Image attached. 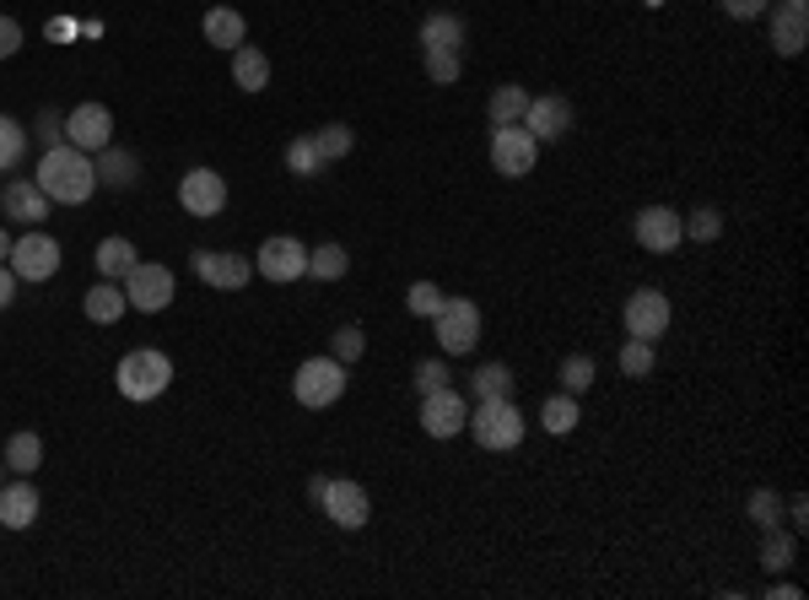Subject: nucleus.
<instances>
[{"instance_id": "obj_1", "label": "nucleus", "mask_w": 809, "mask_h": 600, "mask_svg": "<svg viewBox=\"0 0 809 600\" xmlns=\"http://www.w3.org/2000/svg\"><path fill=\"white\" fill-rule=\"evenodd\" d=\"M39 190L49 201H60V206H81L92 190H98V169H92V157L76 152L71 141H60V146H49L39 163Z\"/></svg>"}, {"instance_id": "obj_2", "label": "nucleus", "mask_w": 809, "mask_h": 600, "mask_svg": "<svg viewBox=\"0 0 809 600\" xmlns=\"http://www.w3.org/2000/svg\"><path fill=\"white\" fill-rule=\"evenodd\" d=\"M114 379H120L124 400L146 406V400H157L162 389L173 385V363H167V352H157V346H141V352H130V357H124Z\"/></svg>"}, {"instance_id": "obj_3", "label": "nucleus", "mask_w": 809, "mask_h": 600, "mask_svg": "<svg viewBox=\"0 0 809 600\" xmlns=\"http://www.w3.org/2000/svg\"><path fill=\"white\" fill-rule=\"evenodd\" d=\"M297 400L308 406V411H324V406H335L340 395H346V363L340 357H308L303 368H297Z\"/></svg>"}, {"instance_id": "obj_4", "label": "nucleus", "mask_w": 809, "mask_h": 600, "mask_svg": "<svg viewBox=\"0 0 809 600\" xmlns=\"http://www.w3.org/2000/svg\"><path fill=\"white\" fill-rule=\"evenodd\" d=\"M173 271L167 265H152V260H135L130 271H124V298L130 308H141V314H162L167 303H173Z\"/></svg>"}, {"instance_id": "obj_5", "label": "nucleus", "mask_w": 809, "mask_h": 600, "mask_svg": "<svg viewBox=\"0 0 809 600\" xmlns=\"http://www.w3.org/2000/svg\"><path fill=\"white\" fill-rule=\"evenodd\" d=\"M519 438H524V411L508 395L475 406V444L481 449H519Z\"/></svg>"}, {"instance_id": "obj_6", "label": "nucleus", "mask_w": 809, "mask_h": 600, "mask_svg": "<svg viewBox=\"0 0 809 600\" xmlns=\"http://www.w3.org/2000/svg\"><path fill=\"white\" fill-rule=\"evenodd\" d=\"M438 346L443 352H475V342H481V308H475V298H443V308H438Z\"/></svg>"}, {"instance_id": "obj_7", "label": "nucleus", "mask_w": 809, "mask_h": 600, "mask_svg": "<svg viewBox=\"0 0 809 600\" xmlns=\"http://www.w3.org/2000/svg\"><path fill=\"white\" fill-rule=\"evenodd\" d=\"M534 157H540V141L524 125H496V135H491V169L502 173V179L534 173Z\"/></svg>"}, {"instance_id": "obj_8", "label": "nucleus", "mask_w": 809, "mask_h": 600, "mask_svg": "<svg viewBox=\"0 0 809 600\" xmlns=\"http://www.w3.org/2000/svg\"><path fill=\"white\" fill-rule=\"evenodd\" d=\"M65 141L86 152V157H98L103 146H114V114L103 109V103H81L65 114Z\"/></svg>"}, {"instance_id": "obj_9", "label": "nucleus", "mask_w": 809, "mask_h": 600, "mask_svg": "<svg viewBox=\"0 0 809 600\" xmlns=\"http://www.w3.org/2000/svg\"><path fill=\"white\" fill-rule=\"evenodd\" d=\"M11 271H17V282H49L54 271H60V244L49 238V233H22L17 244H11Z\"/></svg>"}, {"instance_id": "obj_10", "label": "nucleus", "mask_w": 809, "mask_h": 600, "mask_svg": "<svg viewBox=\"0 0 809 600\" xmlns=\"http://www.w3.org/2000/svg\"><path fill=\"white\" fill-rule=\"evenodd\" d=\"M621 319H626V330L637 336V342H658L664 330H669V298L658 293V287H637L626 308H621Z\"/></svg>"}, {"instance_id": "obj_11", "label": "nucleus", "mask_w": 809, "mask_h": 600, "mask_svg": "<svg viewBox=\"0 0 809 600\" xmlns=\"http://www.w3.org/2000/svg\"><path fill=\"white\" fill-rule=\"evenodd\" d=\"M686 216L675 212V206H643L637 222H632V233H637V244L653 250V255H669V250H680V238H686V227H680Z\"/></svg>"}, {"instance_id": "obj_12", "label": "nucleus", "mask_w": 809, "mask_h": 600, "mask_svg": "<svg viewBox=\"0 0 809 600\" xmlns=\"http://www.w3.org/2000/svg\"><path fill=\"white\" fill-rule=\"evenodd\" d=\"M178 206L190 216H222V206H227V179L216 169H190L184 184H178Z\"/></svg>"}, {"instance_id": "obj_13", "label": "nucleus", "mask_w": 809, "mask_h": 600, "mask_svg": "<svg viewBox=\"0 0 809 600\" xmlns=\"http://www.w3.org/2000/svg\"><path fill=\"white\" fill-rule=\"evenodd\" d=\"M470 428V406H464V395H453V389H432V395H421V433H432V438H453V433Z\"/></svg>"}, {"instance_id": "obj_14", "label": "nucleus", "mask_w": 809, "mask_h": 600, "mask_svg": "<svg viewBox=\"0 0 809 600\" xmlns=\"http://www.w3.org/2000/svg\"><path fill=\"white\" fill-rule=\"evenodd\" d=\"M324 515L335 519L340 530H362L367 515H372V504H367V487H357V481H346V476H335L329 487H324Z\"/></svg>"}, {"instance_id": "obj_15", "label": "nucleus", "mask_w": 809, "mask_h": 600, "mask_svg": "<svg viewBox=\"0 0 809 600\" xmlns=\"http://www.w3.org/2000/svg\"><path fill=\"white\" fill-rule=\"evenodd\" d=\"M259 276L265 282H297V276H308V250L297 238H286V233L265 238L259 244Z\"/></svg>"}, {"instance_id": "obj_16", "label": "nucleus", "mask_w": 809, "mask_h": 600, "mask_svg": "<svg viewBox=\"0 0 809 600\" xmlns=\"http://www.w3.org/2000/svg\"><path fill=\"white\" fill-rule=\"evenodd\" d=\"M195 276H201L205 287L238 293V287H248V276H254V260H243V255H216V250H195Z\"/></svg>"}, {"instance_id": "obj_17", "label": "nucleus", "mask_w": 809, "mask_h": 600, "mask_svg": "<svg viewBox=\"0 0 809 600\" xmlns=\"http://www.w3.org/2000/svg\"><path fill=\"white\" fill-rule=\"evenodd\" d=\"M0 206L11 222H22V227H39L43 216H49V195L39 190V179H11L6 190H0Z\"/></svg>"}, {"instance_id": "obj_18", "label": "nucleus", "mask_w": 809, "mask_h": 600, "mask_svg": "<svg viewBox=\"0 0 809 600\" xmlns=\"http://www.w3.org/2000/svg\"><path fill=\"white\" fill-rule=\"evenodd\" d=\"M524 130L534 141H562L566 130H572V103L566 98H529Z\"/></svg>"}, {"instance_id": "obj_19", "label": "nucleus", "mask_w": 809, "mask_h": 600, "mask_svg": "<svg viewBox=\"0 0 809 600\" xmlns=\"http://www.w3.org/2000/svg\"><path fill=\"white\" fill-rule=\"evenodd\" d=\"M39 519V487L33 481H0V525L28 530Z\"/></svg>"}, {"instance_id": "obj_20", "label": "nucleus", "mask_w": 809, "mask_h": 600, "mask_svg": "<svg viewBox=\"0 0 809 600\" xmlns=\"http://www.w3.org/2000/svg\"><path fill=\"white\" fill-rule=\"evenodd\" d=\"M805 43H809V6H788V0H782V11L771 17V49L793 60Z\"/></svg>"}, {"instance_id": "obj_21", "label": "nucleus", "mask_w": 809, "mask_h": 600, "mask_svg": "<svg viewBox=\"0 0 809 600\" xmlns=\"http://www.w3.org/2000/svg\"><path fill=\"white\" fill-rule=\"evenodd\" d=\"M233 82H238L243 92H265V87H270V60H265L254 43H238V49H233Z\"/></svg>"}, {"instance_id": "obj_22", "label": "nucleus", "mask_w": 809, "mask_h": 600, "mask_svg": "<svg viewBox=\"0 0 809 600\" xmlns=\"http://www.w3.org/2000/svg\"><path fill=\"white\" fill-rule=\"evenodd\" d=\"M92 169H98V184H109V190H130V184L141 179V163H135L130 152H120V146H103Z\"/></svg>"}, {"instance_id": "obj_23", "label": "nucleus", "mask_w": 809, "mask_h": 600, "mask_svg": "<svg viewBox=\"0 0 809 600\" xmlns=\"http://www.w3.org/2000/svg\"><path fill=\"white\" fill-rule=\"evenodd\" d=\"M81 308H86V319L92 325H114V319H124V308H130V298H124L114 282H98L86 298H81Z\"/></svg>"}, {"instance_id": "obj_24", "label": "nucleus", "mask_w": 809, "mask_h": 600, "mask_svg": "<svg viewBox=\"0 0 809 600\" xmlns=\"http://www.w3.org/2000/svg\"><path fill=\"white\" fill-rule=\"evenodd\" d=\"M39 466H43V438L39 433H11V444H6V471L33 476Z\"/></svg>"}, {"instance_id": "obj_25", "label": "nucleus", "mask_w": 809, "mask_h": 600, "mask_svg": "<svg viewBox=\"0 0 809 600\" xmlns=\"http://www.w3.org/2000/svg\"><path fill=\"white\" fill-rule=\"evenodd\" d=\"M201 28H205V39L216 43V49H238L243 43V17L233 11V6H211Z\"/></svg>"}, {"instance_id": "obj_26", "label": "nucleus", "mask_w": 809, "mask_h": 600, "mask_svg": "<svg viewBox=\"0 0 809 600\" xmlns=\"http://www.w3.org/2000/svg\"><path fill=\"white\" fill-rule=\"evenodd\" d=\"M485 109H491V125H524L529 92H524V87H496Z\"/></svg>"}, {"instance_id": "obj_27", "label": "nucleus", "mask_w": 809, "mask_h": 600, "mask_svg": "<svg viewBox=\"0 0 809 600\" xmlns=\"http://www.w3.org/2000/svg\"><path fill=\"white\" fill-rule=\"evenodd\" d=\"M421 43H432V49H459V43H464V17L432 11V17L421 22Z\"/></svg>"}, {"instance_id": "obj_28", "label": "nucleus", "mask_w": 809, "mask_h": 600, "mask_svg": "<svg viewBox=\"0 0 809 600\" xmlns=\"http://www.w3.org/2000/svg\"><path fill=\"white\" fill-rule=\"evenodd\" d=\"M577 395H551L545 406H540V423H545V433H556V438H566V433L577 428Z\"/></svg>"}, {"instance_id": "obj_29", "label": "nucleus", "mask_w": 809, "mask_h": 600, "mask_svg": "<svg viewBox=\"0 0 809 600\" xmlns=\"http://www.w3.org/2000/svg\"><path fill=\"white\" fill-rule=\"evenodd\" d=\"M130 265H135V244H130V238H103V244H98V271H103V282H120Z\"/></svg>"}, {"instance_id": "obj_30", "label": "nucleus", "mask_w": 809, "mask_h": 600, "mask_svg": "<svg viewBox=\"0 0 809 600\" xmlns=\"http://www.w3.org/2000/svg\"><path fill=\"white\" fill-rule=\"evenodd\" d=\"M346 250L340 244H319V250H308V276H319V282H340L346 276Z\"/></svg>"}, {"instance_id": "obj_31", "label": "nucleus", "mask_w": 809, "mask_h": 600, "mask_svg": "<svg viewBox=\"0 0 809 600\" xmlns=\"http://www.w3.org/2000/svg\"><path fill=\"white\" fill-rule=\"evenodd\" d=\"M357 146V135L346 125H324V130H314V152H319V163H340L346 152Z\"/></svg>"}, {"instance_id": "obj_32", "label": "nucleus", "mask_w": 809, "mask_h": 600, "mask_svg": "<svg viewBox=\"0 0 809 600\" xmlns=\"http://www.w3.org/2000/svg\"><path fill=\"white\" fill-rule=\"evenodd\" d=\"M475 395H481V400H502V395H508V389H513V374H508V363H481V368H475Z\"/></svg>"}, {"instance_id": "obj_33", "label": "nucleus", "mask_w": 809, "mask_h": 600, "mask_svg": "<svg viewBox=\"0 0 809 600\" xmlns=\"http://www.w3.org/2000/svg\"><path fill=\"white\" fill-rule=\"evenodd\" d=\"M421 65H427V77L432 82H459V49H432V43H421Z\"/></svg>"}, {"instance_id": "obj_34", "label": "nucleus", "mask_w": 809, "mask_h": 600, "mask_svg": "<svg viewBox=\"0 0 809 600\" xmlns=\"http://www.w3.org/2000/svg\"><path fill=\"white\" fill-rule=\"evenodd\" d=\"M22 152H28V130L17 125L11 114H0V169H17Z\"/></svg>"}, {"instance_id": "obj_35", "label": "nucleus", "mask_w": 809, "mask_h": 600, "mask_svg": "<svg viewBox=\"0 0 809 600\" xmlns=\"http://www.w3.org/2000/svg\"><path fill=\"white\" fill-rule=\"evenodd\" d=\"M653 363H658L653 342H637V336H632V342L621 346V374H626V379H643V374H653Z\"/></svg>"}, {"instance_id": "obj_36", "label": "nucleus", "mask_w": 809, "mask_h": 600, "mask_svg": "<svg viewBox=\"0 0 809 600\" xmlns=\"http://www.w3.org/2000/svg\"><path fill=\"white\" fill-rule=\"evenodd\" d=\"M788 562H793V536L771 525V530H767V541H761V568H771V573H782Z\"/></svg>"}, {"instance_id": "obj_37", "label": "nucleus", "mask_w": 809, "mask_h": 600, "mask_svg": "<svg viewBox=\"0 0 809 600\" xmlns=\"http://www.w3.org/2000/svg\"><path fill=\"white\" fill-rule=\"evenodd\" d=\"M404 308H410L416 319H438V308H443V293H438V282H416V287L404 293Z\"/></svg>"}, {"instance_id": "obj_38", "label": "nucleus", "mask_w": 809, "mask_h": 600, "mask_svg": "<svg viewBox=\"0 0 809 600\" xmlns=\"http://www.w3.org/2000/svg\"><path fill=\"white\" fill-rule=\"evenodd\" d=\"M286 169H291V173H303V179L324 169V163H319V152H314V135H297V141L286 146Z\"/></svg>"}, {"instance_id": "obj_39", "label": "nucleus", "mask_w": 809, "mask_h": 600, "mask_svg": "<svg viewBox=\"0 0 809 600\" xmlns=\"http://www.w3.org/2000/svg\"><path fill=\"white\" fill-rule=\"evenodd\" d=\"M562 385H566V395H577V389H588V385H594V357L572 352V357L562 363Z\"/></svg>"}, {"instance_id": "obj_40", "label": "nucleus", "mask_w": 809, "mask_h": 600, "mask_svg": "<svg viewBox=\"0 0 809 600\" xmlns=\"http://www.w3.org/2000/svg\"><path fill=\"white\" fill-rule=\"evenodd\" d=\"M329 352H335V357H340V363L351 368V363H357V357H362V352H367L362 330H357V325H340V330L329 336Z\"/></svg>"}, {"instance_id": "obj_41", "label": "nucleus", "mask_w": 809, "mask_h": 600, "mask_svg": "<svg viewBox=\"0 0 809 600\" xmlns=\"http://www.w3.org/2000/svg\"><path fill=\"white\" fill-rule=\"evenodd\" d=\"M416 389H421V395L448 389V363L443 357H421V363H416Z\"/></svg>"}, {"instance_id": "obj_42", "label": "nucleus", "mask_w": 809, "mask_h": 600, "mask_svg": "<svg viewBox=\"0 0 809 600\" xmlns=\"http://www.w3.org/2000/svg\"><path fill=\"white\" fill-rule=\"evenodd\" d=\"M680 227H690L696 244H713V238L724 233V216L713 212V206H702V212H690V222H680Z\"/></svg>"}, {"instance_id": "obj_43", "label": "nucleus", "mask_w": 809, "mask_h": 600, "mask_svg": "<svg viewBox=\"0 0 809 600\" xmlns=\"http://www.w3.org/2000/svg\"><path fill=\"white\" fill-rule=\"evenodd\" d=\"M750 519H756L761 530H771V525L782 519V504H777V492H767V487H761V492H750Z\"/></svg>"}, {"instance_id": "obj_44", "label": "nucleus", "mask_w": 809, "mask_h": 600, "mask_svg": "<svg viewBox=\"0 0 809 600\" xmlns=\"http://www.w3.org/2000/svg\"><path fill=\"white\" fill-rule=\"evenodd\" d=\"M22 49V22L17 17H0V60H11Z\"/></svg>"}, {"instance_id": "obj_45", "label": "nucleus", "mask_w": 809, "mask_h": 600, "mask_svg": "<svg viewBox=\"0 0 809 600\" xmlns=\"http://www.w3.org/2000/svg\"><path fill=\"white\" fill-rule=\"evenodd\" d=\"M39 130H43V152H49V146H60V141H65V120H60V114H54V109H43V114H39Z\"/></svg>"}, {"instance_id": "obj_46", "label": "nucleus", "mask_w": 809, "mask_h": 600, "mask_svg": "<svg viewBox=\"0 0 809 600\" xmlns=\"http://www.w3.org/2000/svg\"><path fill=\"white\" fill-rule=\"evenodd\" d=\"M728 17H739V22H750V17H761L767 11V0H724Z\"/></svg>"}, {"instance_id": "obj_47", "label": "nucleus", "mask_w": 809, "mask_h": 600, "mask_svg": "<svg viewBox=\"0 0 809 600\" xmlns=\"http://www.w3.org/2000/svg\"><path fill=\"white\" fill-rule=\"evenodd\" d=\"M11 298H17V271L0 265V308H11Z\"/></svg>"}, {"instance_id": "obj_48", "label": "nucleus", "mask_w": 809, "mask_h": 600, "mask_svg": "<svg viewBox=\"0 0 809 600\" xmlns=\"http://www.w3.org/2000/svg\"><path fill=\"white\" fill-rule=\"evenodd\" d=\"M767 596H771V600H799V584H771Z\"/></svg>"}, {"instance_id": "obj_49", "label": "nucleus", "mask_w": 809, "mask_h": 600, "mask_svg": "<svg viewBox=\"0 0 809 600\" xmlns=\"http://www.w3.org/2000/svg\"><path fill=\"white\" fill-rule=\"evenodd\" d=\"M11 244H17V238H11V233H6V227H0V265H6V260H11Z\"/></svg>"}, {"instance_id": "obj_50", "label": "nucleus", "mask_w": 809, "mask_h": 600, "mask_svg": "<svg viewBox=\"0 0 809 600\" xmlns=\"http://www.w3.org/2000/svg\"><path fill=\"white\" fill-rule=\"evenodd\" d=\"M0 471H6V460H0Z\"/></svg>"}]
</instances>
